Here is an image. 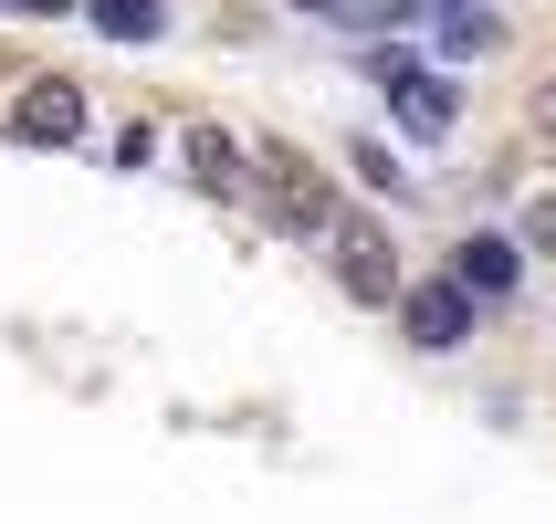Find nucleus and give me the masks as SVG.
Wrapping results in <instances>:
<instances>
[{
  "label": "nucleus",
  "mask_w": 556,
  "mask_h": 524,
  "mask_svg": "<svg viewBox=\"0 0 556 524\" xmlns=\"http://www.w3.org/2000/svg\"><path fill=\"white\" fill-rule=\"evenodd\" d=\"M252 189H263V220H274V231H294V242H326V231H337V189L315 179V157L305 148H283V137H263V148H252Z\"/></svg>",
  "instance_id": "f257e3e1"
},
{
  "label": "nucleus",
  "mask_w": 556,
  "mask_h": 524,
  "mask_svg": "<svg viewBox=\"0 0 556 524\" xmlns=\"http://www.w3.org/2000/svg\"><path fill=\"white\" fill-rule=\"evenodd\" d=\"M326 252H337V283L357 294V305H400V294H409V273H400V242H389V220H378V210H337Z\"/></svg>",
  "instance_id": "f03ea898"
},
{
  "label": "nucleus",
  "mask_w": 556,
  "mask_h": 524,
  "mask_svg": "<svg viewBox=\"0 0 556 524\" xmlns=\"http://www.w3.org/2000/svg\"><path fill=\"white\" fill-rule=\"evenodd\" d=\"M85 126H94V105H85L74 74H31V85L11 94V116H0V137H11V148H74Z\"/></svg>",
  "instance_id": "7ed1b4c3"
},
{
  "label": "nucleus",
  "mask_w": 556,
  "mask_h": 524,
  "mask_svg": "<svg viewBox=\"0 0 556 524\" xmlns=\"http://www.w3.org/2000/svg\"><path fill=\"white\" fill-rule=\"evenodd\" d=\"M368 74H378V94H389V116H400L409 137H420V148H431V137H452V85H441L431 63H409L400 42H378V53H368Z\"/></svg>",
  "instance_id": "20e7f679"
},
{
  "label": "nucleus",
  "mask_w": 556,
  "mask_h": 524,
  "mask_svg": "<svg viewBox=\"0 0 556 524\" xmlns=\"http://www.w3.org/2000/svg\"><path fill=\"white\" fill-rule=\"evenodd\" d=\"M472 315H483V305H472V294H463L452 273H431V283H409V294H400V325H409V346H431V357H452V346L472 336Z\"/></svg>",
  "instance_id": "39448f33"
},
{
  "label": "nucleus",
  "mask_w": 556,
  "mask_h": 524,
  "mask_svg": "<svg viewBox=\"0 0 556 524\" xmlns=\"http://www.w3.org/2000/svg\"><path fill=\"white\" fill-rule=\"evenodd\" d=\"M452 283H463L472 305H515V283H526V252L504 242V231H472V242L452 252Z\"/></svg>",
  "instance_id": "423d86ee"
},
{
  "label": "nucleus",
  "mask_w": 556,
  "mask_h": 524,
  "mask_svg": "<svg viewBox=\"0 0 556 524\" xmlns=\"http://www.w3.org/2000/svg\"><path fill=\"white\" fill-rule=\"evenodd\" d=\"M179 157H189V179L211 189V200H242V148L220 126H179Z\"/></svg>",
  "instance_id": "0eeeda50"
},
{
  "label": "nucleus",
  "mask_w": 556,
  "mask_h": 524,
  "mask_svg": "<svg viewBox=\"0 0 556 524\" xmlns=\"http://www.w3.org/2000/svg\"><path fill=\"white\" fill-rule=\"evenodd\" d=\"M431 31H441V53H452V63H472V53H494V42H504V11L463 0V11H431Z\"/></svg>",
  "instance_id": "6e6552de"
},
{
  "label": "nucleus",
  "mask_w": 556,
  "mask_h": 524,
  "mask_svg": "<svg viewBox=\"0 0 556 524\" xmlns=\"http://www.w3.org/2000/svg\"><path fill=\"white\" fill-rule=\"evenodd\" d=\"M94 31L105 42H157L168 31V0H94Z\"/></svg>",
  "instance_id": "1a4fd4ad"
},
{
  "label": "nucleus",
  "mask_w": 556,
  "mask_h": 524,
  "mask_svg": "<svg viewBox=\"0 0 556 524\" xmlns=\"http://www.w3.org/2000/svg\"><path fill=\"white\" fill-rule=\"evenodd\" d=\"M346 168H357V179H368L378 200H400V189H409V168H400L389 148H378V137H346Z\"/></svg>",
  "instance_id": "9d476101"
},
{
  "label": "nucleus",
  "mask_w": 556,
  "mask_h": 524,
  "mask_svg": "<svg viewBox=\"0 0 556 524\" xmlns=\"http://www.w3.org/2000/svg\"><path fill=\"white\" fill-rule=\"evenodd\" d=\"M420 22V0H346V31H400Z\"/></svg>",
  "instance_id": "9b49d317"
},
{
  "label": "nucleus",
  "mask_w": 556,
  "mask_h": 524,
  "mask_svg": "<svg viewBox=\"0 0 556 524\" xmlns=\"http://www.w3.org/2000/svg\"><path fill=\"white\" fill-rule=\"evenodd\" d=\"M526 242L556 252V189H535V200H526Z\"/></svg>",
  "instance_id": "f8f14e48"
},
{
  "label": "nucleus",
  "mask_w": 556,
  "mask_h": 524,
  "mask_svg": "<svg viewBox=\"0 0 556 524\" xmlns=\"http://www.w3.org/2000/svg\"><path fill=\"white\" fill-rule=\"evenodd\" d=\"M526 116H535V137H556V74H546V85L526 94Z\"/></svg>",
  "instance_id": "ddd939ff"
},
{
  "label": "nucleus",
  "mask_w": 556,
  "mask_h": 524,
  "mask_svg": "<svg viewBox=\"0 0 556 524\" xmlns=\"http://www.w3.org/2000/svg\"><path fill=\"white\" fill-rule=\"evenodd\" d=\"M283 11H305V22H346V0H283Z\"/></svg>",
  "instance_id": "4468645a"
},
{
  "label": "nucleus",
  "mask_w": 556,
  "mask_h": 524,
  "mask_svg": "<svg viewBox=\"0 0 556 524\" xmlns=\"http://www.w3.org/2000/svg\"><path fill=\"white\" fill-rule=\"evenodd\" d=\"M0 11H22V22H53L63 0H0Z\"/></svg>",
  "instance_id": "2eb2a0df"
}]
</instances>
